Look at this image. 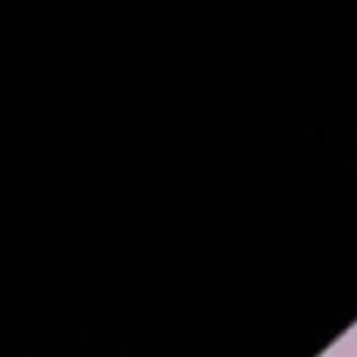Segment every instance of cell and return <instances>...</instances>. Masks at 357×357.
<instances>
[{
  "instance_id": "6da1fadb",
  "label": "cell",
  "mask_w": 357,
  "mask_h": 357,
  "mask_svg": "<svg viewBox=\"0 0 357 357\" xmlns=\"http://www.w3.org/2000/svg\"><path fill=\"white\" fill-rule=\"evenodd\" d=\"M321 357H357V324L346 335H340Z\"/></svg>"
}]
</instances>
